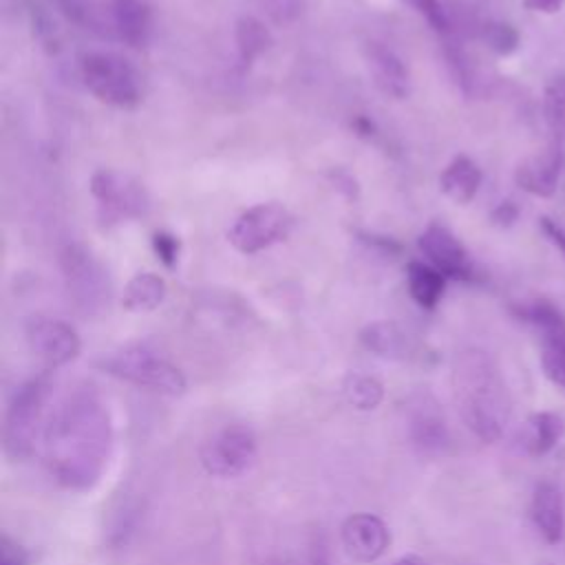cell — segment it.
I'll return each mask as SVG.
<instances>
[{"instance_id":"obj_1","label":"cell","mask_w":565,"mask_h":565,"mask_svg":"<svg viewBox=\"0 0 565 565\" xmlns=\"http://www.w3.org/2000/svg\"><path fill=\"white\" fill-rule=\"evenodd\" d=\"M113 448V419L93 388L66 395L42 426V461L57 486L95 488Z\"/></svg>"},{"instance_id":"obj_2","label":"cell","mask_w":565,"mask_h":565,"mask_svg":"<svg viewBox=\"0 0 565 565\" xmlns=\"http://www.w3.org/2000/svg\"><path fill=\"white\" fill-rule=\"evenodd\" d=\"M455 404L466 428L481 441H497L510 422V393L494 360L481 349H466L452 364Z\"/></svg>"},{"instance_id":"obj_3","label":"cell","mask_w":565,"mask_h":565,"mask_svg":"<svg viewBox=\"0 0 565 565\" xmlns=\"http://www.w3.org/2000/svg\"><path fill=\"white\" fill-rule=\"evenodd\" d=\"M97 366L124 382H130L135 386H143L163 395H181L185 393V375L166 358H161L157 351L135 344L126 347L121 351H115L97 362Z\"/></svg>"},{"instance_id":"obj_4","label":"cell","mask_w":565,"mask_h":565,"mask_svg":"<svg viewBox=\"0 0 565 565\" xmlns=\"http://www.w3.org/2000/svg\"><path fill=\"white\" fill-rule=\"evenodd\" d=\"M49 395L46 375H38L20 384L7 406L2 448L11 461H24L38 441L44 402Z\"/></svg>"},{"instance_id":"obj_5","label":"cell","mask_w":565,"mask_h":565,"mask_svg":"<svg viewBox=\"0 0 565 565\" xmlns=\"http://www.w3.org/2000/svg\"><path fill=\"white\" fill-rule=\"evenodd\" d=\"M82 79L99 102L117 108H132L141 97L137 71L117 53H86L82 57Z\"/></svg>"},{"instance_id":"obj_6","label":"cell","mask_w":565,"mask_h":565,"mask_svg":"<svg viewBox=\"0 0 565 565\" xmlns=\"http://www.w3.org/2000/svg\"><path fill=\"white\" fill-rule=\"evenodd\" d=\"M258 455L256 435L245 424H227L214 430L201 446V463L207 475L232 479L247 472Z\"/></svg>"},{"instance_id":"obj_7","label":"cell","mask_w":565,"mask_h":565,"mask_svg":"<svg viewBox=\"0 0 565 565\" xmlns=\"http://www.w3.org/2000/svg\"><path fill=\"white\" fill-rule=\"evenodd\" d=\"M90 192L97 199V216L106 227L143 216L150 207L146 188L130 174L117 170H97L90 177Z\"/></svg>"},{"instance_id":"obj_8","label":"cell","mask_w":565,"mask_h":565,"mask_svg":"<svg viewBox=\"0 0 565 565\" xmlns=\"http://www.w3.org/2000/svg\"><path fill=\"white\" fill-rule=\"evenodd\" d=\"M514 313L536 329L541 340V366L547 380L565 388V316L547 300L519 305Z\"/></svg>"},{"instance_id":"obj_9","label":"cell","mask_w":565,"mask_h":565,"mask_svg":"<svg viewBox=\"0 0 565 565\" xmlns=\"http://www.w3.org/2000/svg\"><path fill=\"white\" fill-rule=\"evenodd\" d=\"M291 214L280 203H258L243 212L227 230V241L243 254H256L287 236Z\"/></svg>"},{"instance_id":"obj_10","label":"cell","mask_w":565,"mask_h":565,"mask_svg":"<svg viewBox=\"0 0 565 565\" xmlns=\"http://www.w3.org/2000/svg\"><path fill=\"white\" fill-rule=\"evenodd\" d=\"M62 271L68 294L84 311L99 309L108 300L106 271L90 254V249L82 245H68L62 252Z\"/></svg>"},{"instance_id":"obj_11","label":"cell","mask_w":565,"mask_h":565,"mask_svg":"<svg viewBox=\"0 0 565 565\" xmlns=\"http://www.w3.org/2000/svg\"><path fill=\"white\" fill-rule=\"evenodd\" d=\"M406 428L411 444L428 457L446 452L450 444L448 424L439 402L428 393L419 391L411 395L406 406Z\"/></svg>"},{"instance_id":"obj_12","label":"cell","mask_w":565,"mask_h":565,"mask_svg":"<svg viewBox=\"0 0 565 565\" xmlns=\"http://www.w3.org/2000/svg\"><path fill=\"white\" fill-rule=\"evenodd\" d=\"M26 342L31 351L49 366H62L73 362L82 351L77 331L53 318H35L26 327Z\"/></svg>"},{"instance_id":"obj_13","label":"cell","mask_w":565,"mask_h":565,"mask_svg":"<svg viewBox=\"0 0 565 565\" xmlns=\"http://www.w3.org/2000/svg\"><path fill=\"white\" fill-rule=\"evenodd\" d=\"M419 252L428 265L439 269L446 278H472V263L461 241L441 223H430L417 238Z\"/></svg>"},{"instance_id":"obj_14","label":"cell","mask_w":565,"mask_h":565,"mask_svg":"<svg viewBox=\"0 0 565 565\" xmlns=\"http://www.w3.org/2000/svg\"><path fill=\"white\" fill-rule=\"evenodd\" d=\"M342 543L351 558H355L360 563H371V561H377L386 552V547L391 543V534L382 519L362 512V514H353L344 521Z\"/></svg>"},{"instance_id":"obj_15","label":"cell","mask_w":565,"mask_h":565,"mask_svg":"<svg viewBox=\"0 0 565 565\" xmlns=\"http://www.w3.org/2000/svg\"><path fill=\"white\" fill-rule=\"evenodd\" d=\"M561 166H563L561 143H552L547 150L523 159L514 170V181L527 194L552 196L558 188Z\"/></svg>"},{"instance_id":"obj_16","label":"cell","mask_w":565,"mask_h":565,"mask_svg":"<svg viewBox=\"0 0 565 565\" xmlns=\"http://www.w3.org/2000/svg\"><path fill=\"white\" fill-rule=\"evenodd\" d=\"M530 516L539 534L547 543H558L565 534V497L558 483L541 481L536 483L530 501Z\"/></svg>"},{"instance_id":"obj_17","label":"cell","mask_w":565,"mask_h":565,"mask_svg":"<svg viewBox=\"0 0 565 565\" xmlns=\"http://www.w3.org/2000/svg\"><path fill=\"white\" fill-rule=\"evenodd\" d=\"M364 55L375 86L388 97L404 99L411 90V75L402 57L380 42H369L364 46Z\"/></svg>"},{"instance_id":"obj_18","label":"cell","mask_w":565,"mask_h":565,"mask_svg":"<svg viewBox=\"0 0 565 565\" xmlns=\"http://www.w3.org/2000/svg\"><path fill=\"white\" fill-rule=\"evenodd\" d=\"M113 24L128 46H146L152 31L148 0H113Z\"/></svg>"},{"instance_id":"obj_19","label":"cell","mask_w":565,"mask_h":565,"mask_svg":"<svg viewBox=\"0 0 565 565\" xmlns=\"http://www.w3.org/2000/svg\"><path fill=\"white\" fill-rule=\"evenodd\" d=\"M479 185H481V170H479V166H477L470 157H466V154L455 157V159L444 168V172L439 174V188H441V192H444L450 201H455V203H459V205L470 203V201L475 199Z\"/></svg>"},{"instance_id":"obj_20","label":"cell","mask_w":565,"mask_h":565,"mask_svg":"<svg viewBox=\"0 0 565 565\" xmlns=\"http://www.w3.org/2000/svg\"><path fill=\"white\" fill-rule=\"evenodd\" d=\"M360 342L371 353L386 360H404L408 355V338L397 322L375 320L360 333Z\"/></svg>"},{"instance_id":"obj_21","label":"cell","mask_w":565,"mask_h":565,"mask_svg":"<svg viewBox=\"0 0 565 565\" xmlns=\"http://www.w3.org/2000/svg\"><path fill=\"white\" fill-rule=\"evenodd\" d=\"M563 433H565V424L561 415L552 411H539L525 419L523 446L532 457H541V455H547L561 441Z\"/></svg>"},{"instance_id":"obj_22","label":"cell","mask_w":565,"mask_h":565,"mask_svg":"<svg viewBox=\"0 0 565 565\" xmlns=\"http://www.w3.org/2000/svg\"><path fill=\"white\" fill-rule=\"evenodd\" d=\"M406 285H408L411 298L422 309H435L444 294L446 276L428 263L411 260L406 267Z\"/></svg>"},{"instance_id":"obj_23","label":"cell","mask_w":565,"mask_h":565,"mask_svg":"<svg viewBox=\"0 0 565 565\" xmlns=\"http://www.w3.org/2000/svg\"><path fill=\"white\" fill-rule=\"evenodd\" d=\"M166 298V282L152 271L135 274L121 296V305L128 311H152Z\"/></svg>"},{"instance_id":"obj_24","label":"cell","mask_w":565,"mask_h":565,"mask_svg":"<svg viewBox=\"0 0 565 565\" xmlns=\"http://www.w3.org/2000/svg\"><path fill=\"white\" fill-rule=\"evenodd\" d=\"M269 44H271V35L258 18L245 15L236 22V46L245 64L254 62L260 53H265Z\"/></svg>"},{"instance_id":"obj_25","label":"cell","mask_w":565,"mask_h":565,"mask_svg":"<svg viewBox=\"0 0 565 565\" xmlns=\"http://www.w3.org/2000/svg\"><path fill=\"white\" fill-rule=\"evenodd\" d=\"M342 391L347 402L358 411H373L384 399L382 382L366 373H349Z\"/></svg>"},{"instance_id":"obj_26","label":"cell","mask_w":565,"mask_h":565,"mask_svg":"<svg viewBox=\"0 0 565 565\" xmlns=\"http://www.w3.org/2000/svg\"><path fill=\"white\" fill-rule=\"evenodd\" d=\"M543 117L554 143L565 141V75L554 77L543 90Z\"/></svg>"},{"instance_id":"obj_27","label":"cell","mask_w":565,"mask_h":565,"mask_svg":"<svg viewBox=\"0 0 565 565\" xmlns=\"http://www.w3.org/2000/svg\"><path fill=\"white\" fill-rule=\"evenodd\" d=\"M479 38L499 55H510L519 49L521 35L519 31L501 20H486L479 24Z\"/></svg>"},{"instance_id":"obj_28","label":"cell","mask_w":565,"mask_h":565,"mask_svg":"<svg viewBox=\"0 0 565 565\" xmlns=\"http://www.w3.org/2000/svg\"><path fill=\"white\" fill-rule=\"evenodd\" d=\"M437 33H452V18L439 0H406Z\"/></svg>"},{"instance_id":"obj_29","label":"cell","mask_w":565,"mask_h":565,"mask_svg":"<svg viewBox=\"0 0 565 565\" xmlns=\"http://www.w3.org/2000/svg\"><path fill=\"white\" fill-rule=\"evenodd\" d=\"M152 249L157 254V258L166 265V267H174L177 258H179V241L177 236L168 234V232H154L152 236Z\"/></svg>"},{"instance_id":"obj_30","label":"cell","mask_w":565,"mask_h":565,"mask_svg":"<svg viewBox=\"0 0 565 565\" xmlns=\"http://www.w3.org/2000/svg\"><path fill=\"white\" fill-rule=\"evenodd\" d=\"M0 565H29L26 550L7 534L0 539Z\"/></svg>"},{"instance_id":"obj_31","label":"cell","mask_w":565,"mask_h":565,"mask_svg":"<svg viewBox=\"0 0 565 565\" xmlns=\"http://www.w3.org/2000/svg\"><path fill=\"white\" fill-rule=\"evenodd\" d=\"M516 218H519V205L514 201H501L490 214V221L499 227H510Z\"/></svg>"},{"instance_id":"obj_32","label":"cell","mask_w":565,"mask_h":565,"mask_svg":"<svg viewBox=\"0 0 565 565\" xmlns=\"http://www.w3.org/2000/svg\"><path fill=\"white\" fill-rule=\"evenodd\" d=\"M541 230L550 238V243L556 245V249L565 258V227L561 223H556L554 218H550V216H541Z\"/></svg>"},{"instance_id":"obj_33","label":"cell","mask_w":565,"mask_h":565,"mask_svg":"<svg viewBox=\"0 0 565 565\" xmlns=\"http://www.w3.org/2000/svg\"><path fill=\"white\" fill-rule=\"evenodd\" d=\"M309 565H331L329 550H327V541H324L322 536H316V539H313V543H311Z\"/></svg>"},{"instance_id":"obj_34","label":"cell","mask_w":565,"mask_h":565,"mask_svg":"<svg viewBox=\"0 0 565 565\" xmlns=\"http://www.w3.org/2000/svg\"><path fill=\"white\" fill-rule=\"evenodd\" d=\"M563 2L565 0H523V7L536 13H556L563 7Z\"/></svg>"},{"instance_id":"obj_35","label":"cell","mask_w":565,"mask_h":565,"mask_svg":"<svg viewBox=\"0 0 565 565\" xmlns=\"http://www.w3.org/2000/svg\"><path fill=\"white\" fill-rule=\"evenodd\" d=\"M393 565H426V561H422V558L415 556V554H406V556L397 558Z\"/></svg>"}]
</instances>
